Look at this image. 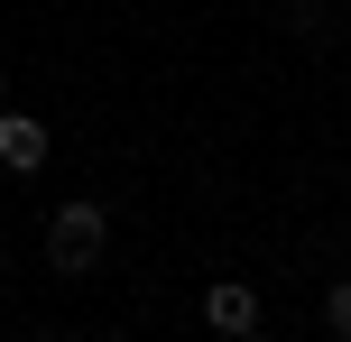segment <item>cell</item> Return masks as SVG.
Listing matches in <instances>:
<instances>
[{"label": "cell", "instance_id": "6da1fadb", "mask_svg": "<svg viewBox=\"0 0 351 342\" xmlns=\"http://www.w3.org/2000/svg\"><path fill=\"white\" fill-rule=\"evenodd\" d=\"M102 250H111V213L102 204H56L47 213V269L56 278H93Z\"/></svg>", "mask_w": 351, "mask_h": 342}, {"label": "cell", "instance_id": "7a4b0ae2", "mask_svg": "<svg viewBox=\"0 0 351 342\" xmlns=\"http://www.w3.org/2000/svg\"><path fill=\"white\" fill-rule=\"evenodd\" d=\"M204 324L222 333V342H250V333L268 324V315H259V287H250V278H213V287H204Z\"/></svg>", "mask_w": 351, "mask_h": 342}, {"label": "cell", "instance_id": "3957f363", "mask_svg": "<svg viewBox=\"0 0 351 342\" xmlns=\"http://www.w3.org/2000/svg\"><path fill=\"white\" fill-rule=\"evenodd\" d=\"M47 158H56V130L37 121V111H10V102H0V167H10V176H37Z\"/></svg>", "mask_w": 351, "mask_h": 342}, {"label": "cell", "instance_id": "277c9868", "mask_svg": "<svg viewBox=\"0 0 351 342\" xmlns=\"http://www.w3.org/2000/svg\"><path fill=\"white\" fill-rule=\"evenodd\" d=\"M324 333L351 342V278H333V287H324Z\"/></svg>", "mask_w": 351, "mask_h": 342}, {"label": "cell", "instance_id": "5b68a950", "mask_svg": "<svg viewBox=\"0 0 351 342\" xmlns=\"http://www.w3.org/2000/svg\"><path fill=\"white\" fill-rule=\"evenodd\" d=\"M0 102H10V56H0Z\"/></svg>", "mask_w": 351, "mask_h": 342}, {"label": "cell", "instance_id": "8992f818", "mask_svg": "<svg viewBox=\"0 0 351 342\" xmlns=\"http://www.w3.org/2000/svg\"><path fill=\"white\" fill-rule=\"evenodd\" d=\"M287 10H315V0H287Z\"/></svg>", "mask_w": 351, "mask_h": 342}]
</instances>
